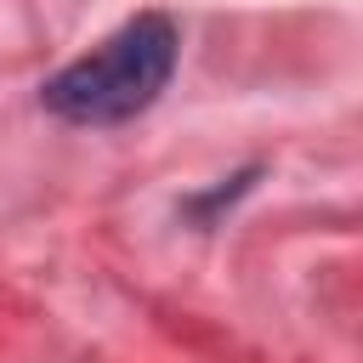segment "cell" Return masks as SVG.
Instances as JSON below:
<instances>
[{
	"label": "cell",
	"mask_w": 363,
	"mask_h": 363,
	"mask_svg": "<svg viewBox=\"0 0 363 363\" xmlns=\"http://www.w3.org/2000/svg\"><path fill=\"white\" fill-rule=\"evenodd\" d=\"M182 62V28L164 11H136L102 45L74 57L40 85V108L79 130H113L147 113Z\"/></svg>",
	"instance_id": "1"
},
{
	"label": "cell",
	"mask_w": 363,
	"mask_h": 363,
	"mask_svg": "<svg viewBox=\"0 0 363 363\" xmlns=\"http://www.w3.org/2000/svg\"><path fill=\"white\" fill-rule=\"evenodd\" d=\"M255 176H261V164H244V170L221 176V182H216L210 193H193V199H187L182 210H187V216H193L199 227H216V216H221V210H233V204H238V199H244V193L255 187Z\"/></svg>",
	"instance_id": "2"
}]
</instances>
